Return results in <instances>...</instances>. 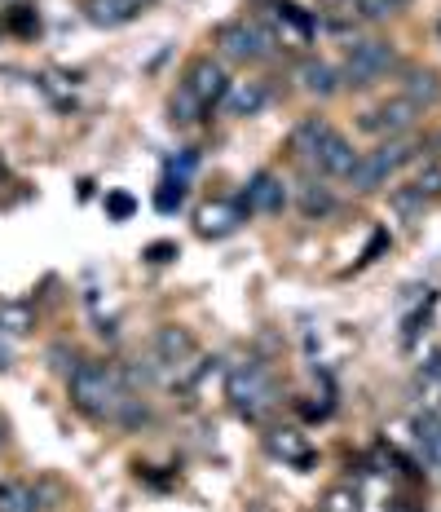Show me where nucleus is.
I'll return each mask as SVG.
<instances>
[{"label":"nucleus","mask_w":441,"mask_h":512,"mask_svg":"<svg viewBox=\"0 0 441 512\" xmlns=\"http://www.w3.org/2000/svg\"><path fill=\"white\" fill-rule=\"evenodd\" d=\"M146 420H150V407L137 398V393H124L120 407H115V415H111V424H120V429H142Z\"/></svg>","instance_id":"nucleus-24"},{"label":"nucleus","mask_w":441,"mask_h":512,"mask_svg":"<svg viewBox=\"0 0 441 512\" xmlns=\"http://www.w3.org/2000/svg\"><path fill=\"white\" fill-rule=\"evenodd\" d=\"M402 98L419 111H433L441 106V76L433 67H402Z\"/></svg>","instance_id":"nucleus-10"},{"label":"nucleus","mask_w":441,"mask_h":512,"mask_svg":"<svg viewBox=\"0 0 441 512\" xmlns=\"http://www.w3.org/2000/svg\"><path fill=\"white\" fill-rule=\"evenodd\" d=\"M0 177H5V159H0Z\"/></svg>","instance_id":"nucleus-38"},{"label":"nucleus","mask_w":441,"mask_h":512,"mask_svg":"<svg viewBox=\"0 0 441 512\" xmlns=\"http://www.w3.org/2000/svg\"><path fill=\"white\" fill-rule=\"evenodd\" d=\"M190 89V98H195L203 111H212V106H221V98L230 93V76H225V67L217 58H195L190 62V71H186V80H181Z\"/></svg>","instance_id":"nucleus-6"},{"label":"nucleus","mask_w":441,"mask_h":512,"mask_svg":"<svg viewBox=\"0 0 441 512\" xmlns=\"http://www.w3.org/2000/svg\"><path fill=\"white\" fill-rule=\"evenodd\" d=\"M186 181H181V177H164V181H159V190H155V208L159 212H164V217H172V212H181V208H186Z\"/></svg>","instance_id":"nucleus-23"},{"label":"nucleus","mask_w":441,"mask_h":512,"mask_svg":"<svg viewBox=\"0 0 441 512\" xmlns=\"http://www.w3.org/2000/svg\"><path fill=\"white\" fill-rule=\"evenodd\" d=\"M428 146H433V151H441V133H437V137H428Z\"/></svg>","instance_id":"nucleus-36"},{"label":"nucleus","mask_w":441,"mask_h":512,"mask_svg":"<svg viewBox=\"0 0 441 512\" xmlns=\"http://www.w3.org/2000/svg\"><path fill=\"white\" fill-rule=\"evenodd\" d=\"M9 367H14V354H9V345L0 340V371H9Z\"/></svg>","instance_id":"nucleus-34"},{"label":"nucleus","mask_w":441,"mask_h":512,"mask_svg":"<svg viewBox=\"0 0 441 512\" xmlns=\"http://www.w3.org/2000/svg\"><path fill=\"white\" fill-rule=\"evenodd\" d=\"M212 40H217V49L225 53V58L243 62V67H247V62H265L278 49V36L256 14L252 18H230V23H221Z\"/></svg>","instance_id":"nucleus-4"},{"label":"nucleus","mask_w":441,"mask_h":512,"mask_svg":"<svg viewBox=\"0 0 441 512\" xmlns=\"http://www.w3.org/2000/svg\"><path fill=\"white\" fill-rule=\"evenodd\" d=\"M322 512H362V490L358 486H331L322 495Z\"/></svg>","instance_id":"nucleus-26"},{"label":"nucleus","mask_w":441,"mask_h":512,"mask_svg":"<svg viewBox=\"0 0 441 512\" xmlns=\"http://www.w3.org/2000/svg\"><path fill=\"white\" fill-rule=\"evenodd\" d=\"M406 5H411V0H358V14H362V18H371V23H380V18L402 14Z\"/></svg>","instance_id":"nucleus-28"},{"label":"nucleus","mask_w":441,"mask_h":512,"mask_svg":"<svg viewBox=\"0 0 441 512\" xmlns=\"http://www.w3.org/2000/svg\"><path fill=\"white\" fill-rule=\"evenodd\" d=\"M296 208L305 212L309 221H322V217L336 212V195H331V186H322V181H305L300 195H296Z\"/></svg>","instance_id":"nucleus-20"},{"label":"nucleus","mask_w":441,"mask_h":512,"mask_svg":"<svg viewBox=\"0 0 441 512\" xmlns=\"http://www.w3.org/2000/svg\"><path fill=\"white\" fill-rule=\"evenodd\" d=\"M389 177H393V168L384 164V155L380 151H367V155H358V164H353V173L344 177L358 195H375L380 186H389Z\"/></svg>","instance_id":"nucleus-16"},{"label":"nucleus","mask_w":441,"mask_h":512,"mask_svg":"<svg viewBox=\"0 0 441 512\" xmlns=\"http://www.w3.org/2000/svg\"><path fill=\"white\" fill-rule=\"evenodd\" d=\"M67 393H71V407L80 415H89V420H111L128 389L120 380V367H111V362H80L67 376Z\"/></svg>","instance_id":"nucleus-1"},{"label":"nucleus","mask_w":441,"mask_h":512,"mask_svg":"<svg viewBox=\"0 0 441 512\" xmlns=\"http://www.w3.org/2000/svg\"><path fill=\"white\" fill-rule=\"evenodd\" d=\"M437 380H441V349H433L424 358V367H419V384H437Z\"/></svg>","instance_id":"nucleus-31"},{"label":"nucleus","mask_w":441,"mask_h":512,"mask_svg":"<svg viewBox=\"0 0 441 512\" xmlns=\"http://www.w3.org/2000/svg\"><path fill=\"white\" fill-rule=\"evenodd\" d=\"M265 451H270L274 460L296 464V468H309V464H314V451H309L305 437H300L296 429H274V433H265Z\"/></svg>","instance_id":"nucleus-17"},{"label":"nucleus","mask_w":441,"mask_h":512,"mask_svg":"<svg viewBox=\"0 0 441 512\" xmlns=\"http://www.w3.org/2000/svg\"><path fill=\"white\" fill-rule=\"evenodd\" d=\"M9 27L23 31V36H27V31H36V27H40V18H36V14H27V9H18V14H9Z\"/></svg>","instance_id":"nucleus-32"},{"label":"nucleus","mask_w":441,"mask_h":512,"mask_svg":"<svg viewBox=\"0 0 441 512\" xmlns=\"http://www.w3.org/2000/svg\"><path fill=\"white\" fill-rule=\"evenodd\" d=\"M419 106H411L406 98H389V102H380V106H371L367 115L358 120L362 133H371V137H380V142H389V137H406L411 128L419 124Z\"/></svg>","instance_id":"nucleus-5"},{"label":"nucleus","mask_w":441,"mask_h":512,"mask_svg":"<svg viewBox=\"0 0 441 512\" xmlns=\"http://www.w3.org/2000/svg\"><path fill=\"white\" fill-rule=\"evenodd\" d=\"M336 133L322 115H305L296 128H292V151H296V159H305V164H314V155L322 151V142Z\"/></svg>","instance_id":"nucleus-18"},{"label":"nucleus","mask_w":441,"mask_h":512,"mask_svg":"<svg viewBox=\"0 0 441 512\" xmlns=\"http://www.w3.org/2000/svg\"><path fill=\"white\" fill-rule=\"evenodd\" d=\"M261 9H265V18L261 23L274 31H292L296 40H314L318 36V27H322V18L318 14H309V9H300L296 0H261Z\"/></svg>","instance_id":"nucleus-8"},{"label":"nucleus","mask_w":441,"mask_h":512,"mask_svg":"<svg viewBox=\"0 0 441 512\" xmlns=\"http://www.w3.org/2000/svg\"><path fill=\"white\" fill-rule=\"evenodd\" d=\"M239 221H247L239 199H230V204H203L195 212V230L203 234V239H225L230 230H239Z\"/></svg>","instance_id":"nucleus-11"},{"label":"nucleus","mask_w":441,"mask_h":512,"mask_svg":"<svg viewBox=\"0 0 441 512\" xmlns=\"http://www.w3.org/2000/svg\"><path fill=\"white\" fill-rule=\"evenodd\" d=\"M150 354H155L159 367H186L190 358H199V345H195V336L186 332V327H177V323H164V327H155V336H150Z\"/></svg>","instance_id":"nucleus-9"},{"label":"nucleus","mask_w":441,"mask_h":512,"mask_svg":"<svg viewBox=\"0 0 441 512\" xmlns=\"http://www.w3.org/2000/svg\"><path fill=\"white\" fill-rule=\"evenodd\" d=\"M296 84L309 93V98H336L340 93V67H331V62H322V58H305L296 67Z\"/></svg>","instance_id":"nucleus-12"},{"label":"nucleus","mask_w":441,"mask_h":512,"mask_svg":"<svg viewBox=\"0 0 441 512\" xmlns=\"http://www.w3.org/2000/svg\"><path fill=\"white\" fill-rule=\"evenodd\" d=\"M265 102H270V89H265L261 80H234L230 93L221 98V106L230 115H239V120H247V115H261Z\"/></svg>","instance_id":"nucleus-14"},{"label":"nucleus","mask_w":441,"mask_h":512,"mask_svg":"<svg viewBox=\"0 0 441 512\" xmlns=\"http://www.w3.org/2000/svg\"><path fill=\"white\" fill-rule=\"evenodd\" d=\"M0 446H5V424H0Z\"/></svg>","instance_id":"nucleus-37"},{"label":"nucleus","mask_w":441,"mask_h":512,"mask_svg":"<svg viewBox=\"0 0 441 512\" xmlns=\"http://www.w3.org/2000/svg\"><path fill=\"white\" fill-rule=\"evenodd\" d=\"M239 204L243 212L252 217V212H261V217H278V212L287 208V186H283V177L278 173H252V181L239 190Z\"/></svg>","instance_id":"nucleus-7"},{"label":"nucleus","mask_w":441,"mask_h":512,"mask_svg":"<svg viewBox=\"0 0 441 512\" xmlns=\"http://www.w3.org/2000/svg\"><path fill=\"white\" fill-rule=\"evenodd\" d=\"M203 115H208V111H203V106H199L195 98H190V89H186V84H181V89H177V93H172V98H168V120L177 124V128H190V124H199Z\"/></svg>","instance_id":"nucleus-21"},{"label":"nucleus","mask_w":441,"mask_h":512,"mask_svg":"<svg viewBox=\"0 0 441 512\" xmlns=\"http://www.w3.org/2000/svg\"><path fill=\"white\" fill-rule=\"evenodd\" d=\"M142 256H146L150 265H168V261H177V243H172V239H159V243H150Z\"/></svg>","instance_id":"nucleus-30"},{"label":"nucleus","mask_w":441,"mask_h":512,"mask_svg":"<svg viewBox=\"0 0 441 512\" xmlns=\"http://www.w3.org/2000/svg\"><path fill=\"white\" fill-rule=\"evenodd\" d=\"M0 332H9V336L31 332V305H23V301H5V305H0Z\"/></svg>","instance_id":"nucleus-25"},{"label":"nucleus","mask_w":441,"mask_h":512,"mask_svg":"<svg viewBox=\"0 0 441 512\" xmlns=\"http://www.w3.org/2000/svg\"><path fill=\"white\" fill-rule=\"evenodd\" d=\"M133 212H137L133 195H124V190H111V195H106V217H111V221H128Z\"/></svg>","instance_id":"nucleus-29"},{"label":"nucleus","mask_w":441,"mask_h":512,"mask_svg":"<svg viewBox=\"0 0 441 512\" xmlns=\"http://www.w3.org/2000/svg\"><path fill=\"white\" fill-rule=\"evenodd\" d=\"M353 164H358V151H353V142L344 133H331L327 142H322V151L314 155V168L322 177H349Z\"/></svg>","instance_id":"nucleus-13"},{"label":"nucleus","mask_w":441,"mask_h":512,"mask_svg":"<svg viewBox=\"0 0 441 512\" xmlns=\"http://www.w3.org/2000/svg\"><path fill=\"white\" fill-rule=\"evenodd\" d=\"M402 67L397 62V49L389 40H353L349 53H344V67H340V89H371V84H380L384 76H393V71Z\"/></svg>","instance_id":"nucleus-3"},{"label":"nucleus","mask_w":441,"mask_h":512,"mask_svg":"<svg viewBox=\"0 0 441 512\" xmlns=\"http://www.w3.org/2000/svg\"><path fill=\"white\" fill-rule=\"evenodd\" d=\"M384 248H389V234H384V230H380V234H375V239L367 243V252H362V265H367V261H375V256H380Z\"/></svg>","instance_id":"nucleus-33"},{"label":"nucleus","mask_w":441,"mask_h":512,"mask_svg":"<svg viewBox=\"0 0 441 512\" xmlns=\"http://www.w3.org/2000/svg\"><path fill=\"white\" fill-rule=\"evenodd\" d=\"M146 9V0H84V18L93 27H124Z\"/></svg>","instance_id":"nucleus-15"},{"label":"nucleus","mask_w":441,"mask_h":512,"mask_svg":"<svg viewBox=\"0 0 441 512\" xmlns=\"http://www.w3.org/2000/svg\"><path fill=\"white\" fill-rule=\"evenodd\" d=\"M411 186H415L419 195L428 199V204H433V199H441V164H433V159H428V164H424V168H419V173H415V181H411Z\"/></svg>","instance_id":"nucleus-27"},{"label":"nucleus","mask_w":441,"mask_h":512,"mask_svg":"<svg viewBox=\"0 0 441 512\" xmlns=\"http://www.w3.org/2000/svg\"><path fill=\"white\" fill-rule=\"evenodd\" d=\"M389 204H393V212L402 221H424V208H428V199L419 195L415 186H397L393 195H389Z\"/></svg>","instance_id":"nucleus-22"},{"label":"nucleus","mask_w":441,"mask_h":512,"mask_svg":"<svg viewBox=\"0 0 441 512\" xmlns=\"http://www.w3.org/2000/svg\"><path fill=\"white\" fill-rule=\"evenodd\" d=\"M45 486L31 482H0V512H45Z\"/></svg>","instance_id":"nucleus-19"},{"label":"nucleus","mask_w":441,"mask_h":512,"mask_svg":"<svg viewBox=\"0 0 441 512\" xmlns=\"http://www.w3.org/2000/svg\"><path fill=\"white\" fill-rule=\"evenodd\" d=\"M146 5H150V0H146Z\"/></svg>","instance_id":"nucleus-39"},{"label":"nucleus","mask_w":441,"mask_h":512,"mask_svg":"<svg viewBox=\"0 0 441 512\" xmlns=\"http://www.w3.org/2000/svg\"><path fill=\"white\" fill-rule=\"evenodd\" d=\"M225 398H230V407L239 411L243 420L256 424L278 407V380L270 376V367H265L261 358H239L225 371Z\"/></svg>","instance_id":"nucleus-2"},{"label":"nucleus","mask_w":441,"mask_h":512,"mask_svg":"<svg viewBox=\"0 0 441 512\" xmlns=\"http://www.w3.org/2000/svg\"><path fill=\"white\" fill-rule=\"evenodd\" d=\"M384 512H415V508L406 504V499H389V508H384Z\"/></svg>","instance_id":"nucleus-35"}]
</instances>
